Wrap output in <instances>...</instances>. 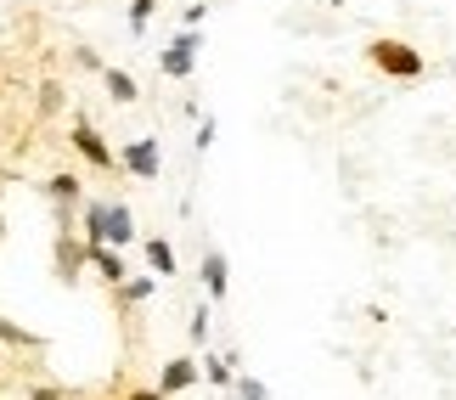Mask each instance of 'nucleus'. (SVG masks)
Segmentation results:
<instances>
[{"instance_id": "obj_1", "label": "nucleus", "mask_w": 456, "mask_h": 400, "mask_svg": "<svg viewBox=\"0 0 456 400\" xmlns=\"http://www.w3.org/2000/svg\"><path fill=\"white\" fill-rule=\"evenodd\" d=\"M366 62L378 68V74H389V79H423V51L406 45V40H372L366 45Z\"/></svg>"}, {"instance_id": "obj_2", "label": "nucleus", "mask_w": 456, "mask_h": 400, "mask_svg": "<svg viewBox=\"0 0 456 400\" xmlns=\"http://www.w3.org/2000/svg\"><path fill=\"white\" fill-rule=\"evenodd\" d=\"M198 51H203V29H181V34L164 45L158 68H164L169 79H191V68H198Z\"/></svg>"}, {"instance_id": "obj_3", "label": "nucleus", "mask_w": 456, "mask_h": 400, "mask_svg": "<svg viewBox=\"0 0 456 400\" xmlns=\"http://www.w3.org/2000/svg\"><path fill=\"white\" fill-rule=\"evenodd\" d=\"M198 378H203V367L191 355H169L164 367H158V395H186Z\"/></svg>"}, {"instance_id": "obj_4", "label": "nucleus", "mask_w": 456, "mask_h": 400, "mask_svg": "<svg viewBox=\"0 0 456 400\" xmlns=\"http://www.w3.org/2000/svg\"><path fill=\"white\" fill-rule=\"evenodd\" d=\"M118 164H125L135 181H158V169H164V152H158V142H147V135H142V142H130L125 152H118Z\"/></svg>"}, {"instance_id": "obj_5", "label": "nucleus", "mask_w": 456, "mask_h": 400, "mask_svg": "<svg viewBox=\"0 0 456 400\" xmlns=\"http://www.w3.org/2000/svg\"><path fill=\"white\" fill-rule=\"evenodd\" d=\"M74 152H79V159L91 164V169H113V164H118V152H113L108 142H102V135H96L91 125H85V118L74 125Z\"/></svg>"}, {"instance_id": "obj_6", "label": "nucleus", "mask_w": 456, "mask_h": 400, "mask_svg": "<svg viewBox=\"0 0 456 400\" xmlns=\"http://www.w3.org/2000/svg\"><path fill=\"white\" fill-rule=\"evenodd\" d=\"M85 259H91V242H79V237H57V276H62V282L68 288H74L79 282V265H85Z\"/></svg>"}, {"instance_id": "obj_7", "label": "nucleus", "mask_w": 456, "mask_h": 400, "mask_svg": "<svg viewBox=\"0 0 456 400\" xmlns=\"http://www.w3.org/2000/svg\"><path fill=\"white\" fill-rule=\"evenodd\" d=\"M203 288H208V299H225V293H232V265H225L220 249L203 254Z\"/></svg>"}, {"instance_id": "obj_8", "label": "nucleus", "mask_w": 456, "mask_h": 400, "mask_svg": "<svg viewBox=\"0 0 456 400\" xmlns=\"http://www.w3.org/2000/svg\"><path fill=\"white\" fill-rule=\"evenodd\" d=\"M125 242H135V215H130V203L113 198V208H108V249L125 254Z\"/></svg>"}, {"instance_id": "obj_9", "label": "nucleus", "mask_w": 456, "mask_h": 400, "mask_svg": "<svg viewBox=\"0 0 456 400\" xmlns=\"http://www.w3.org/2000/svg\"><path fill=\"white\" fill-rule=\"evenodd\" d=\"M45 192H51V203H57L62 220H68V208H74V203H85V186H79V176H68V169L45 181Z\"/></svg>"}, {"instance_id": "obj_10", "label": "nucleus", "mask_w": 456, "mask_h": 400, "mask_svg": "<svg viewBox=\"0 0 456 400\" xmlns=\"http://www.w3.org/2000/svg\"><path fill=\"white\" fill-rule=\"evenodd\" d=\"M91 265H96L102 276H108L113 288H125V282H130V276H125V254L108 249V242H91Z\"/></svg>"}, {"instance_id": "obj_11", "label": "nucleus", "mask_w": 456, "mask_h": 400, "mask_svg": "<svg viewBox=\"0 0 456 400\" xmlns=\"http://www.w3.org/2000/svg\"><path fill=\"white\" fill-rule=\"evenodd\" d=\"M108 208L113 198H85V242H108Z\"/></svg>"}, {"instance_id": "obj_12", "label": "nucleus", "mask_w": 456, "mask_h": 400, "mask_svg": "<svg viewBox=\"0 0 456 400\" xmlns=\"http://www.w3.org/2000/svg\"><path fill=\"white\" fill-rule=\"evenodd\" d=\"M142 254H147V265H152L158 276H175V249H169L164 237H147V242H142Z\"/></svg>"}, {"instance_id": "obj_13", "label": "nucleus", "mask_w": 456, "mask_h": 400, "mask_svg": "<svg viewBox=\"0 0 456 400\" xmlns=\"http://www.w3.org/2000/svg\"><path fill=\"white\" fill-rule=\"evenodd\" d=\"M102 85H108V96H113V102H135V96H142L125 68H102Z\"/></svg>"}, {"instance_id": "obj_14", "label": "nucleus", "mask_w": 456, "mask_h": 400, "mask_svg": "<svg viewBox=\"0 0 456 400\" xmlns=\"http://www.w3.org/2000/svg\"><path fill=\"white\" fill-rule=\"evenodd\" d=\"M152 276H130V282L125 288H118V305H142V299H152Z\"/></svg>"}, {"instance_id": "obj_15", "label": "nucleus", "mask_w": 456, "mask_h": 400, "mask_svg": "<svg viewBox=\"0 0 456 400\" xmlns=\"http://www.w3.org/2000/svg\"><path fill=\"white\" fill-rule=\"evenodd\" d=\"M203 378H208V384H237V378H232V361H225V355H203Z\"/></svg>"}, {"instance_id": "obj_16", "label": "nucleus", "mask_w": 456, "mask_h": 400, "mask_svg": "<svg viewBox=\"0 0 456 400\" xmlns=\"http://www.w3.org/2000/svg\"><path fill=\"white\" fill-rule=\"evenodd\" d=\"M152 6H158V0H130V34H142V29H147Z\"/></svg>"}, {"instance_id": "obj_17", "label": "nucleus", "mask_w": 456, "mask_h": 400, "mask_svg": "<svg viewBox=\"0 0 456 400\" xmlns=\"http://www.w3.org/2000/svg\"><path fill=\"white\" fill-rule=\"evenodd\" d=\"M186 339H191V344H203V339H208V310H203V305L191 310V327H186Z\"/></svg>"}, {"instance_id": "obj_18", "label": "nucleus", "mask_w": 456, "mask_h": 400, "mask_svg": "<svg viewBox=\"0 0 456 400\" xmlns=\"http://www.w3.org/2000/svg\"><path fill=\"white\" fill-rule=\"evenodd\" d=\"M57 108H62V91L45 79V85H40V113H57Z\"/></svg>"}, {"instance_id": "obj_19", "label": "nucleus", "mask_w": 456, "mask_h": 400, "mask_svg": "<svg viewBox=\"0 0 456 400\" xmlns=\"http://www.w3.org/2000/svg\"><path fill=\"white\" fill-rule=\"evenodd\" d=\"M0 344H34V339H28L17 322H6V316H0Z\"/></svg>"}, {"instance_id": "obj_20", "label": "nucleus", "mask_w": 456, "mask_h": 400, "mask_svg": "<svg viewBox=\"0 0 456 400\" xmlns=\"http://www.w3.org/2000/svg\"><path fill=\"white\" fill-rule=\"evenodd\" d=\"M237 395L242 400H265V384H259V378H237Z\"/></svg>"}, {"instance_id": "obj_21", "label": "nucleus", "mask_w": 456, "mask_h": 400, "mask_svg": "<svg viewBox=\"0 0 456 400\" xmlns=\"http://www.w3.org/2000/svg\"><path fill=\"white\" fill-rule=\"evenodd\" d=\"M208 147H215V118H203V125H198V152H208Z\"/></svg>"}, {"instance_id": "obj_22", "label": "nucleus", "mask_w": 456, "mask_h": 400, "mask_svg": "<svg viewBox=\"0 0 456 400\" xmlns=\"http://www.w3.org/2000/svg\"><path fill=\"white\" fill-rule=\"evenodd\" d=\"M203 17H208V6H186L181 23H186V29H203Z\"/></svg>"}, {"instance_id": "obj_23", "label": "nucleus", "mask_w": 456, "mask_h": 400, "mask_svg": "<svg viewBox=\"0 0 456 400\" xmlns=\"http://www.w3.org/2000/svg\"><path fill=\"white\" fill-rule=\"evenodd\" d=\"M28 400H62V389L57 384H40V389H28Z\"/></svg>"}, {"instance_id": "obj_24", "label": "nucleus", "mask_w": 456, "mask_h": 400, "mask_svg": "<svg viewBox=\"0 0 456 400\" xmlns=\"http://www.w3.org/2000/svg\"><path fill=\"white\" fill-rule=\"evenodd\" d=\"M125 400H169V395H158V389H130Z\"/></svg>"}]
</instances>
